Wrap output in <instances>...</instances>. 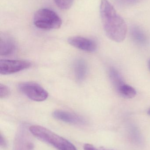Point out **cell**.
<instances>
[{
  "instance_id": "obj_1",
  "label": "cell",
  "mask_w": 150,
  "mask_h": 150,
  "mask_svg": "<svg viewBox=\"0 0 150 150\" xmlns=\"http://www.w3.org/2000/svg\"><path fill=\"white\" fill-rule=\"evenodd\" d=\"M100 11L103 28L107 37L117 43L123 41L127 32L124 19L108 0H101Z\"/></svg>"
},
{
  "instance_id": "obj_2",
  "label": "cell",
  "mask_w": 150,
  "mask_h": 150,
  "mask_svg": "<svg viewBox=\"0 0 150 150\" xmlns=\"http://www.w3.org/2000/svg\"><path fill=\"white\" fill-rule=\"evenodd\" d=\"M31 133L38 139L53 146L59 150H77L70 142L44 127L37 125L31 126Z\"/></svg>"
},
{
  "instance_id": "obj_3",
  "label": "cell",
  "mask_w": 150,
  "mask_h": 150,
  "mask_svg": "<svg viewBox=\"0 0 150 150\" xmlns=\"http://www.w3.org/2000/svg\"><path fill=\"white\" fill-rule=\"evenodd\" d=\"M33 23L36 27L42 30H56L60 28L62 21L53 11L41 8L34 14Z\"/></svg>"
},
{
  "instance_id": "obj_4",
  "label": "cell",
  "mask_w": 150,
  "mask_h": 150,
  "mask_svg": "<svg viewBox=\"0 0 150 150\" xmlns=\"http://www.w3.org/2000/svg\"><path fill=\"white\" fill-rule=\"evenodd\" d=\"M20 91L33 101H43L48 98V92L38 84L34 82H24L18 85Z\"/></svg>"
},
{
  "instance_id": "obj_5",
  "label": "cell",
  "mask_w": 150,
  "mask_h": 150,
  "mask_svg": "<svg viewBox=\"0 0 150 150\" xmlns=\"http://www.w3.org/2000/svg\"><path fill=\"white\" fill-rule=\"evenodd\" d=\"M31 63L25 60L1 59L0 74L9 75L18 73L31 67Z\"/></svg>"
},
{
  "instance_id": "obj_6",
  "label": "cell",
  "mask_w": 150,
  "mask_h": 150,
  "mask_svg": "<svg viewBox=\"0 0 150 150\" xmlns=\"http://www.w3.org/2000/svg\"><path fill=\"white\" fill-rule=\"evenodd\" d=\"M68 42L72 46L88 52H92L97 50V44L94 40L80 36L70 37Z\"/></svg>"
},
{
  "instance_id": "obj_7",
  "label": "cell",
  "mask_w": 150,
  "mask_h": 150,
  "mask_svg": "<svg viewBox=\"0 0 150 150\" xmlns=\"http://www.w3.org/2000/svg\"><path fill=\"white\" fill-rule=\"evenodd\" d=\"M53 115L55 119L70 124L84 125L86 122L81 115L68 111L56 110L53 113Z\"/></svg>"
},
{
  "instance_id": "obj_8",
  "label": "cell",
  "mask_w": 150,
  "mask_h": 150,
  "mask_svg": "<svg viewBox=\"0 0 150 150\" xmlns=\"http://www.w3.org/2000/svg\"><path fill=\"white\" fill-rule=\"evenodd\" d=\"M16 49V44L11 37L7 34L0 36V55L7 56L12 54Z\"/></svg>"
},
{
  "instance_id": "obj_9",
  "label": "cell",
  "mask_w": 150,
  "mask_h": 150,
  "mask_svg": "<svg viewBox=\"0 0 150 150\" xmlns=\"http://www.w3.org/2000/svg\"><path fill=\"white\" fill-rule=\"evenodd\" d=\"M130 36L133 41L141 45H146L148 38L143 30L138 26L134 25L130 28Z\"/></svg>"
},
{
  "instance_id": "obj_10",
  "label": "cell",
  "mask_w": 150,
  "mask_h": 150,
  "mask_svg": "<svg viewBox=\"0 0 150 150\" xmlns=\"http://www.w3.org/2000/svg\"><path fill=\"white\" fill-rule=\"evenodd\" d=\"M74 72L77 81L82 82L85 79L87 73L86 62L82 59H77L74 63Z\"/></svg>"
},
{
  "instance_id": "obj_11",
  "label": "cell",
  "mask_w": 150,
  "mask_h": 150,
  "mask_svg": "<svg viewBox=\"0 0 150 150\" xmlns=\"http://www.w3.org/2000/svg\"><path fill=\"white\" fill-rule=\"evenodd\" d=\"M108 74L110 81L117 91L125 83L123 77L120 72L114 67L110 68Z\"/></svg>"
},
{
  "instance_id": "obj_12",
  "label": "cell",
  "mask_w": 150,
  "mask_h": 150,
  "mask_svg": "<svg viewBox=\"0 0 150 150\" xmlns=\"http://www.w3.org/2000/svg\"><path fill=\"white\" fill-rule=\"evenodd\" d=\"M117 92L122 97L127 99L133 98L135 97L136 94L135 89L126 83L122 86Z\"/></svg>"
},
{
  "instance_id": "obj_13",
  "label": "cell",
  "mask_w": 150,
  "mask_h": 150,
  "mask_svg": "<svg viewBox=\"0 0 150 150\" xmlns=\"http://www.w3.org/2000/svg\"><path fill=\"white\" fill-rule=\"evenodd\" d=\"M58 8L63 10L69 9L73 4L74 0H54Z\"/></svg>"
},
{
  "instance_id": "obj_14",
  "label": "cell",
  "mask_w": 150,
  "mask_h": 150,
  "mask_svg": "<svg viewBox=\"0 0 150 150\" xmlns=\"http://www.w3.org/2000/svg\"><path fill=\"white\" fill-rule=\"evenodd\" d=\"M116 3L122 7H129L133 6L142 0H114Z\"/></svg>"
},
{
  "instance_id": "obj_15",
  "label": "cell",
  "mask_w": 150,
  "mask_h": 150,
  "mask_svg": "<svg viewBox=\"0 0 150 150\" xmlns=\"http://www.w3.org/2000/svg\"><path fill=\"white\" fill-rule=\"evenodd\" d=\"M10 94V90L7 86L3 84H0V98H5Z\"/></svg>"
},
{
  "instance_id": "obj_16",
  "label": "cell",
  "mask_w": 150,
  "mask_h": 150,
  "mask_svg": "<svg viewBox=\"0 0 150 150\" xmlns=\"http://www.w3.org/2000/svg\"><path fill=\"white\" fill-rule=\"evenodd\" d=\"M84 150H100L95 148L93 145L89 144H85L84 146Z\"/></svg>"
},
{
  "instance_id": "obj_17",
  "label": "cell",
  "mask_w": 150,
  "mask_h": 150,
  "mask_svg": "<svg viewBox=\"0 0 150 150\" xmlns=\"http://www.w3.org/2000/svg\"><path fill=\"white\" fill-rule=\"evenodd\" d=\"M0 145H1V147H3V148L6 147V145H7L6 141L4 138L3 137L1 134V138H0Z\"/></svg>"
},
{
  "instance_id": "obj_18",
  "label": "cell",
  "mask_w": 150,
  "mask_h": 150,
  "mask_svg": "<svg viewBox=\"0 0 150 150\" xmlns=\"http://www.w3.org/2000/svg\"><path fill=\"white\" fill-rule=\"evenodd\" d=\"M148 66H149V68L150 71V59L149 61V62H148Z\"/></svg>"
},
{
  "instance_id": "obj_19",
  "label": "cell",
  "mask_w": 150,
  "mask_h": 150,
  "mask_svg": "<svg viewBox=\"0 0 150 150\" xmlns=\"http://www.w3.org/2000/svg\"><path fill=\"white\" fill-rule=\"evenodd\" d=\"M148 113L149 115H150V108L149 109V110H148Z\"/></svg>"
}]
</instances>
